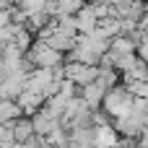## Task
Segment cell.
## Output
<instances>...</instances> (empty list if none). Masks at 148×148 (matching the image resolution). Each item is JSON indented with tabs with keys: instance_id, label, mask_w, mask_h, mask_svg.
<instances>
[{
	"instance_id": "obj_12",
	"label": "cell",
	"mask_w": 148,
	"mask_h": 148,
	"mask_svg": "<svg viewBox=\"0 0 148 148\" xmlns=\"http://www.w3.org/2000/svg\"><path fill=\"white\" fill-rule=\"evenodd\" d=\"M112 55H135L138 52V44L133 42V36H114L112 39V47H109Z\"/></svg>"
},
{
	"instance_id": "obj_15",
	"label": "cell",
	"mask_w": 148,
	"mask_h": 148,
	"mask_svg": "<svg viewBox=\"0 0 148 148\" xmlns=\"http://www.w3.org/2000/svg\"><path fill=\"white\" fill-rule=\"evenodd\" d=\"M125 86L135 99H148V81H127Z\"/></svg>"
},
{
	"instance_id": "obj_10",
	"label": "cell",
	"mask_w": 148,
	"mask_h": 148,
	"mask_svg": "<svg viewBox=\"0 0 148 148\" xmlns=\"http://www.w3.org/2000/svg\"><path fill=\"white\" fill-rule=\"evenodd\" d=\"M44 146L47 148H68L70 146V130H68L65 125L55 127L49 135H44Z\"/></svg>"
},
{
	"instance_id": "obj_14",
	"label": "cell",
	"mask_w": 148,
	"mask_h": 148,
	"mask_svg": "<svg viewBox=\"0 0 148 148\" xmlns=\"http://www.w3.org/2000/svg\"><path fill=\"white\" fill-rule=\"evenodd\" d=\"M125 75V83L127 81H148V62H143L140 57L133 62V68L127 70V73H122Z\"/></svg>"
},
{
	"instance_id": "obj_5",
	"label": "cell",
	"mask_w": 148,
	"mask_h": 148,
	"mask_svg": "<svg viewBox=\"0 0 148 148\" xmlns=\"http://www.w3.org/2000/svg\"><path fill=\"white\" fill-rule=\"evenodd\" d=\"M16 101H18V107H21V112H23L26 117H34L39 109H44L47 96H44L42 91H23Z\"/></svg>"
},
{
	"instance_id": "obj_11",
	"label": "cell",
	"mask_w": 148,
	"mask_h": 148,
	"mask_svg": "<svg viewBox=\"0 0 148 148\" xmlns=\"http://www.w3.org/2000/svg\"><path fill=\"white\" fill-rule=\"evenodd\" d=\"M86 8V0H57V8H55V21L62 18V16H78L81 10Z\"/></svg>"
},
{
	"instance_id": "obj_1",
	"label": "cell",
	"mask_w": 148,
	"mask_h": 148,
	"mask_svg": "<svg viewBox=\"0 0 148 148\" xmlns=\"http://www.w3.org/2000/svg\"><path fill=\"white\" fill-rule=\"evenodd\" d=\"M133 104H135V96L127 91V86H114V88H109L107 91V96H104V112L112 117V120H120V117H125V114H130V109H133Z\"/></svg>"
},
{
	"instance_id": "obj_3",
	"label": "cell",
	"mask_w": 148,
	"mask_h": 148,
	"mask_svg": "<svg viewBox=\"0 0 148 148\" xmlns=\"http://www.w3.org/2000/svg\"><path fill=\"white\" fill-rule=\"evenodd\" d=\"M65 78L75 83L78 88L94 83L99 78V65H83V62H65Z\"/></svg>"
},
{
	"instance_id": "obj_4",
	"label": "cell",
	"mask_w": 148,
	"mask_h": 148,
	"mask_svg": "<svg viewBox=\"0 0 148 148\" xmlns=\"http://www.w3.org/2000/svg\"><path fill=\"white\" fill-rule=\"evenodd\" d=\"M31 122H34V130H36V135H42V138H44V135H49L55 127H60V125H62V117L52 114V112L44 107V109H39V112L31 117Z\"/></svg>"
},
{
	"instance_id": "obj_8",
	"label": "cell",
	"mask_w": 148,
	"mask_h": 148,
	"mask_svg": "<svg viewBox=\"0 0 148 148\" xmlns=\"http://www.w3.org/2000/svg\"><path fill=\"white\" fill-rule=\"evenodd\" d=\"M78 18V34H91V31H96V26H99V16H96V10L91 8V3H86V8L75 16Z\"/></svg>"
},
{
	"instance_id": "obj_9",
	"label": "cell",
	"mask_w": 148,
	"mask_h": 148,
	"mask_svg": "<svg viewBox=\"0 0 148 148\" xmlns=\"http://www.w3.org/2000/svg\"><path fill=\"white\" fill-rule=\"evenodd\" d=\"M18 117H23L18 101H16V99H0V125H10V122H16Z\"/></svg>"
},
{
	"instance_id": "obj_13",
	"label": "cell",
	"mask_w": 148,
	"mask_h": 148,
	"mask_svg": "<svg viewBox=\"0 0 148 148\" xmlns=\"http://www.w3.org/2000/svg\"><path fill=\"white\" fill-rule=\"evenodd\" d=\"M96 81L109 91V88L120 86V70H114L112 65H99V78H96Z\"/></svg>"
},
{
	"instance_id": "obj_6",
	"label": "cell",
	"mask_w": 148,
	"mask_h": 148,
	"mask_svg": "<svg viewBox=\"0 0 148 148\" xmlns=\"http://www.w3.org/2000/svg\"><path fill=\"white\" fill-rule=\"evenodd\" d=\"M10 130H13V143H21V146H26L29 140H34L36 138V130H34V122H31V117H18L16 122H10Z\"/></svg>"
},
{
	"instance_id": "obj_2",
	"label": "cell",
	"mask_w": 148,
	"mask_h": 148,
	"mask_svg": "<svg viewBox=\"0 0 148 148\" xmlns=\"http://www.w3.org/2000/svg\"><path fill=\"white\" fill-rule=\"evenodd\" d=\"M26 60L34 65V68H44V70H55L60 65H65V55L57 52L55 47H49L47 42H34V47L26 52Z\"/></svg>"
},
{
	"instance_id": "obj_7",
	"label": "cell",
	"mask_w": 148,
	"mask_h": 148,
	"mask_svg": "<svg viewBox=\"0 0 148 148\" xmlns=\"http://www.w3.org/2000/svg\"><path fill=\"white\" fill-rule=\"evenodd\" d=\"M104 96H107V88H104L99 81H94V83H88V86H83V88H81V99H83L94 112L104 104Z\"/></svg>"
}]
</instances>
